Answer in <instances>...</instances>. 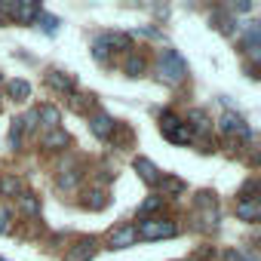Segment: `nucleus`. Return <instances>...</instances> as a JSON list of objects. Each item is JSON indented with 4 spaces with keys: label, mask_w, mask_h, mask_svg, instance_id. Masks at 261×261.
<instances>
[{
    "label": "nucleus",
    "mask_w": 261,
    "mask_h": 261,
    "mask_svg": "<svg viewBox=\"0 0 261 261\" xmlns=\"http://www.w3.org/2000/svg\"><path fill=\"white\" fill-rule=\"evenodd\" d=\"M157 71H160V77H163L166 83H181V80L188 77V65H185V59H181L175 49H163V53H160Z\"/></svg>",
    "instance_id": "obj_1"
},
{
    "label": "nucleus",
    "mask_w": 261,
    "mask_h": 261,
    "mask_svg": "<svg viewBox=\"0 0 261 261\" xmlns=\"http://www.w3.org/2000/svg\"><path fill=\"white\" fill-rule=\"evenodd\" d=\"M160 129H163V136L169 142H175V145H188L194 139V129L188 126V120H181L175 114H163L160 117Z\"/></svg>",
    "instance_id": "obj_2"
},
{
    "label": "nucleus",
    "mask_w": 261,
    "mask_h": 261,
    "mask_svg": "<svg viewBox=\"0 0 261 261\" xmlns=\"http://www.w3.org/2000/svg\"><path fill=\"white\" fill-rule=\"evenodd\" d=\"M0 13L10 16V19H16V22H22V25H31V22H37V16H40L43 10H40V4L16 0V4H0Z\"/></svg>",
    "instance_id": "obj_3"
},
{
    "label": "nucleus",
    "mask_w": 261,
    "mask_h": 261,
    "mask_svg": "<svg viewBox=\"0 0 261 261\" xmlns=\"http://www.w3.org/2000/svg\"><path fill=\"white\" fill-rule=\"evenodd\" d=\"M136 233L139 240H166V237H175V224L166 218H145L136 227Z\"/></svg>",
    "instance_id": "obj_4"
},
{
    "label": "nucleus",
    "mask_w": 261,
    "mask_h": 261,
    "mask_svg": "<svg viewBox=\"0 0 261 261\" xmlns=\"http://www.w3.org/2000/svg\"><path fill=\"white\" fill-rule=\"evenodd\" d=\"M92 255H95V240H92V237H83V240H77L74 246H68L65 261H89Z\"/></svg>",
    "instance_id": "obj_5"
},
{
    "label": "nucleus",
    "mask_w": 261,
    "mask_h": 261,
    "mask_svg": "<svg viewBox=\"0 0 261 261\" xmlns=\"http://www.w3.org/2000/svg\"><path fill=\"white\" fill-rule=\"evenodd\" d=\"M136 240H139L136 227H133V224H126V227H117V230H111V237H108V246H111V249H126V246H136Z\"/></svg>",
    "instance_id": "obj_6"
},
{
    "label": "nucleus",
    "mask_w": 261,
    "mask_h": 261,
    "mask_svg": "<svg viewBox=\"0 0 261 261\" xmlns=\"http://www.w3.org/2000/svg\"><path fill=\"white\" fill-rule=\"evenodd\" d=\"M221 133H224V136H249V129H246V123H243L240 114L227 111V114L221 117Z\"/></svg>",
    "instance_id": "obj_7"
},
{
    "label": "nucleus",
    "mask_w": 261,
    "mask_h": 261,
    "mask_svg": "<svg viewBox=\"0 0 261 261\" xmlns=\"http://www.w3.org/2000/svg\"><path fill=\"white\" fill-rule=\"evenodd\" d=\"M133 166H136V172L142 175V181H145V185H160V169H157L148 157H136V163H133Z\"/></svg>",
    "instance_id": "obj_8"
},
{
    "label": "nucleus",
    "mask_w": 261,
    "mask_h": 261,
    "mask_svg": "<svg viewBox=\"0 0 261 261\" xmlns=\"http://www.w3.org/2000/svg\"><path fill=\"white\" fill-rule=\"evenodd\" d=\"M89 129H92V136H98V139H108L111 133H114V120L108 117V114H92V120H89Z\"/></svg>",
    "instance_id": "obj_9"
},
{
    "label": "nucleus",
    "mask_w": 261,
    "mask_h": 261,
    "mask_svg": "<svg viewBox=\"0 0 261 261\" xmlns=\"http://www.w3.org/2000/svg\"><path fill=\"white\" fill-rule=\"evenodd\" d=\"M46 83H49L53 89H59V92H74V77L65 74V71H56V68L46 74Z\"/></svg>",
    "instance_id": "obj_10"
},
{
    "label": "nucleus",
    "mask_w": 261,
    "mask_h": 261,
    "mask_svg": "<svg viewBox=\"0 0 261 261\" xmlns=\"http://www.w3.org/2000/svg\"><path fill=\"white\" fill-rule=\"evenodd\" d=\"M258 215H261V203H258V200H240V203H237V218L255 221Z\"/></svg>",
    "instance_id": "obj_11"
},
{
    "label": "nucleus",
    "mask_w": 261,
    "mask_h": 261,
    "mask_svg": "<svg viewBox=\"0 0 261 261\" xmlns=\"http://www.w3.org/2000/svg\"><path fill=\"white\" fill-rule=\"evenodd\" d=\"M108 139H114V148H129L133 145V129H129L126 123H114V133Z\"/></svg>",
    "instance_id": "obj_12"
},
{
    "label": "nucleus",
    "mask_w": 261,
    "mask_h": 261,
    "mask_svg": "<svg viewBox=\"0 0 261 261\" xmlns=\"http://www.w3.org/2000/svg\"><path fill=\"white\" fill-rule=\"evenodd\" d=\"M65 145H68V133H62V129H49L43 136V148H49V151H59Z\"/></svg>",
    "instance_id": "obj_13"
},
{
    "label": "nucleus",
    "mask_w": 261,
    "mask_h": 261,
    "mask_svg": "<svg viewBox=\"0 0 261 261\" xmlns=\"http://www.w3.org/2000/svg\"><path fill=\"white\" fill-rule=\"evenodd\" d=\"M0 194L4 197H22L25 191H22V178L19 175H7L4 181H0Z\"/></svg>",
    "instance_id": "obj_14"
},
{
    "label": "nucleus",
    "mask_w": 261,
    "mask_h": 261,
    "mask_svg": "<svg viewBox=\"0 0 261 261\" xmlns=\"http://www.w3.org/2000/svg\"><path fill=\"white\" fill-rule=\"evenodd\" d=\"M37 120H43L49 129H59V120H62V114H59V108H53V105H43V108L37 111Z\"/></svg>",
    "instance_id": "obj_15"
},
{
    "label": "nucleus",
    "mask_w": 261,
    "mask_h": 261,
    "mask_svg": "<svg viewBox=\"0 0 261 261\" xmlns=\"http://www.w3.org/2000/svg\"><path fill=\"white\" fill-rule=\"evenodd\" d=\"M160 188H163V197H178V194H185V181H181V178H172V175L160 178Z\"/></svg>",
    "instance_id": "obj_16"
},
{
    "label": "nucleus",
    "mask_w": 261,
    "mask_h": 261,
    "mask_svg": "<svg viewBox=\"0 0 261 261\" xmlns=\"http://www.w3.org/2000/svg\"><path fill=\"white\" fill-rule=\"evenodd\" d=\"M19 209L34 218V215H40V200H37L34 194H22V197H19Z\"/></svg>",
    "instance_id": "obj_17"
},
{
    "label": "nucleus",
    "mask_w": 261,
    "mask_h": 261,
    "mask_svg": "<svg viewBox=\"0 0 261 261\" xmlns=\"http://www.w3.org/2000/svg\"><path fill=\"white\" fill-rule=\"evenodd\" d=\"M10 95H13L16 101H25V98L31 95V86H28L25 80H13V83H10Z\"/></svg>",
    "instance_id": "obj_18"
},
{
    "label": "nucleus",
    "mask_w": 261,
    "mask_h": 261,
    "mask_svg": "<svg viewBox=\"0 0 261 261\" xmlns=\"http://www.w3.org/2000/svg\"><path fill=\"white\" fill-rule=\"evenodd\" d=\"M142 71H145V59L142 56H129L126 59V74L129 77H142Z\"/></svg>",
    "instance_id": "obj_19"
},
{
    "label": "nucleus",
    "mask_w": 261,
    "mask_h": 261,
    "mask_svg": "<svg viewBox=\"0 0 261 261\" xmlns=\"http://www.w3.org/2000/svg\"><path fill=\"white\" fill-rule=\"evenodd\" d=\"M77 178H80V172H77V169H68V172H62V175H59V188L71 191V188L77 185Z\"/></svg>",
    "instance_id": "obj_20"
},
{
    "label": "nucleus",
    "mask_w": 261,
    "mask_h": 261,
    "mask_svg": "<svg viewBox=\"0 0 261 261\" xmlns=\"http://www.w3.org/2000/svg\"><path fill=\"white\" fill-rule=\"evenodd\" d=\"M22 133H25V120H16L13 129H10V142H13V148L22 145Z\"/></svg>",
    "instance_id": "obj_21"
},
{
    "label": "nucleus",
    "mask_w": 261,
    "mask_h": 261,
    "mask_svg": "<svg viewBox=\"0 0 261 261\" xmlns=\"http://www.w3.org/2000/svg\"><path fill=\"white\" fill-rule=\"evenodd\" d=\"M255 191H258V181L252 178V181H246V185H243V191H240V200H258V197H255Z\"/></svg>",
    "instance_id": "obj_22"
},
{
    "label": "nucleus",
    "mask_w": 261,
    "mask_h": 261,
    "mask_svg": "<svg viewBox=\"0 0 261 261\" xmlns=\"http://www.w3.org/2000/svg\"><path fill=\"white\" fill-rule=\"evenodd\" d=\"M89 197H92V200H86V206H92V209H105V203H108L105 191H92Z\"/></svg>",
    "instance_id": "obj_23"
},
{
    "label": "nucleus",
    "mask_w": 261,
    "mask_h": 261,
    "mask_svg": "<svg viewBox=\"0 0 261 261\" xmlns=\"http://www.w3.org/2000/svg\"><path fill=\"white\" fill-rule=\"evenodd\" d=\"M160 206H163V197H151V200H145V203L139 206V212L148 215V212H154V209H160Z\"/></svg>",
    "instance_id": "obj_24"
},
{
    "label": "nucleus",
    "mask_w": 261,
    "mask_h": 261,
    "mask_svg": "<svg viewBox=\"0 0 261 261\" xmlns=\"http://www.w3.org/2000/svg\"><path fill=\"white\" fill-rule=\"evenodd\" d=\"M92 53H95V59H98V62H105V59H108V43H105V37H98V40H95V49H92Z\"/></svg>",
    "instance_id": "obj_25"
},
{
    "label": "nucleus",
    "mask_w": 261,
    "mask_h": 261,
    "mask_svg": "<svg viewBox=\"0 0 261 261\" xmlns=\"http://www.w3.org/2000/svg\"><path fill=\"white\" fill-rule=\"evenodd\" d=\"M37 22H43V31H49V34H53V31H56V28H59V22H56V19H53V16H43V13H40V16H37Z\"/></svg>",
    "instance_id": "obj_26"
},
{
    "label": "nucleus",
    "mask_w": 261,
    "mask_h": 261,
    "mask_svg": "<svg viewBox=\"0 0 261 261\" xmlns=\"http://www.w3.org/2000/svg\"><path fill=\"white\" fill-rule=\"evenodd\" d=\"M10 230V209H0V233Z\"/></svg>",
    "instance_id": "obj_27"
},
{
    "label": "nucleus",
    "mask_w": 261,
    "mask_h": 261,
    "mask_svg": "<svg viewBox=\"0 0 261 261\" xmlns=\"http://www.w3.org/2000/svg\"><path fill=\"white\" fill-rule=\"evenodd\" d=\"M74 101H71V108L74 111H86V95H71Z\"/></svg>",
    "instance_id": "obj_28"
},
{
    "label": "nucleus",
    "mask_w": 261,
    "mask_h": 261,
    "mask_svg": "<svg viewBox=\"0 0 261 261\" xmlns=\"http://www.w3.org/2000/svg\"><path fill=\"white\" fill-rule=\"evenodd\" d=\"M224 261H246V258H243V255H240V252H233V249H230V252H227V255H224Z\"/></svg>",
    "instance_id": "obj_29"
}]
</instances>
